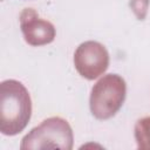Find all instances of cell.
<instances>
[{
    "label": "cell",
    "mask_w": 150,
    "mask_h": 150,
    "mask_svg": "<svg viewBox=\"0 0 150 150\" xmlns=\"http://www.w3.org/2000/svg\"><path fill=\"white\" fill-rule=\"evenodd\" d=\"M32 115L29 93L22 83L6 80L0 84V131L13 136L21 132Z\"/></svg>",
    "instance_id": "cell-1"
},
{
    "label": "cell",
    "mask_w": 150,
    "mask_h": 150,
    "mask_svg": "<svg viewBox=\"0 0 150 150\" xmlns=\"http://www.w3.org/2000/svg\"><path fill=\"white\" fill-rule=\"evenodd\" d=\"M73 148V131L69 123L61 117L45 120L22 138L21 149H63Z\"/></svg>",
    "instance_id": "cell-2"
},
{
    "label": "cell",
    "mask_w": 150,
    "mask_h": 150,
    "mask_svg": "<svg viewBox=\"0 0 150 150\" xmlns=\"http://www.w3.org/2000/svg\"><path fill=\"white\" fill-rule=\"evenodd\" d=\"M127 93L124 80L116 74L103 76L93 87L90 94V110L98 120L112 117L122 107Z\"/></svg>",
    "instance_id": "cell-3"
},
{
    "label": "cell",
    "mask_w": 150,
    "mask_h": 150,
    "mask_svg": "<svg viewBox=\"0 0 150 150\" xmlns=\"http://www.w3.org/2000/svg\"><path fill=\"white\" fill-rule=\"evenodd\" d=\"M74 64L81 76L94 80L107 70L109 54L103 45L96 41H87L77 47L74 54Z\"/></svg>",
    "instance_id": "cell-4"
},
{
    "label": "cell",
    "mask_w": 150,
    "mask_h": 150,
    "mask_svg": "<svg viewBox=\"0 0 150 150\" xmlns=\"http://www.w3.org/2000/svg\"><path fill=\"white\" fill-rule=\"evenodd\" d=\"M20 26L25 40L30 46L50 43L55 38L54 26L39 16L33 8H26L20 14Z\"/></svg>",
    "instance_id": "cell-5"
},
{
    "label": "cell",
    "mask_w": 150,
    "mask_h": 150,
    "mask_svg": "<svg viewBox=\"0 0 150 150\" xmlns=\"http://www.w3.org/2000/svg\"><path fill=\"white\" fill-rule=\"evenodd\" d=\"M135 137L139 149H150V117H144L136 123Z\"/></svg>",
    "instance_id": "cell-6"
}]
</instances>
